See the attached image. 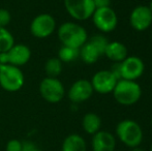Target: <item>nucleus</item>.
Returning a JSON list of instances; mask_svg holds the SVG:
<instances>
[{
	"mask_svg": "<svg viewBox=\"0 0 152 151\" xmlns=\"http://www.w3.org/2000/svg\"><path fill=\"white\" fill-rule=\"evenodd\" d=\"M58 38L62 46L80 49L88 40L86 29L75 22H65L59 26L57 30Z\"/></svg>",
	"mask_w": 152,
	"mask_h": 151,
	"instance_id": "1",
	"label": "nucleus"
},
{
	"mask_svg": "<svg viewBox=\"0 0 152 151\" xmlns=\"http://www.w3.org/2000/svg\"><path fill=\"white\" fill-rule=\"evenodd\" d=\"M114 98L122 106H132L140 101L142 96V88L137 83V81L118 80L114 90Z\"/></svg>",
	"mask_w": 152,
	"mask_h": 151,
	"instance_id": "2",
	"label": "nucleus"
},
{
	"mask_svg": "<svg viewBox=\"0 0 152 151\" xmlns=\"http://www.w3.org/2000/svg\"><path fill=\"white\" fill-rule=\"evenodd\" d=\"M116 135L125 146L134 148L141 145L143 141V129L137 121L124 119L116 126Z\"/></svg>",
	"mask_w": 152,
	"mask_h": 151,
	"instance_id": "3",
	"label": "nucleus"
},
{
	"mask_svg": "<svg viewBox=\"0 0 152 151\" xmlns=\"http://www.w3.org/2000/svg\"><path fill=\"white\" fill-rule=\"evenodd\" d=\"M25 83V77L20 67L12 64L0 65V86L8 92L19 91Z\"/></svg>",
	"mask_w": 152,
	"mask_h": 151,
	"instance_id": "4",
	"label": "nucleus"
},
{
	"mask_svg": "<svg viewBox=\"0 0 152 151\" xmlns=\"http://www.w3.org/2000/svg\"><path fill=\"white\" fill-rule=\"evenodd\" d=\"M38 89L42 98L50 104L59 103L65 95V88L58 78L46 77L39 83Z\"/></svg>",
	"mask_w": 152,
	"mask_h": 151,
	"instance_id": "5",
	"label": "nucleus"
},
{
	"mask_svg": "<svg viewBox=\"0 0 152 151\" xmlns=\"http://www.w3.org/2000/svg\"><path fill=\"white\" fill-rule=\"evenodd\" d=\"M91 19L94 26L102 33L112 32L118 25V17L111 6L95 8Z\"/></svg>",
	"mask_w": 152,
	"mask_h": 151,
	"instance_id": "6",
	"label": "nucleus"
},
{
	"mask_svg": "<svg viewBox=\"0 0 152 151\" xmlns=\"http://www.w3.org/2000/svg\"><path fill=\"white\" fill-rule=\"evenodd\" d=\"M67 14L77 21L90 19L95 10L93 0H63Z\"/></svg>",
	"mask_w": 152,
	"mask_h": 151,
	"instance_id": "7",
	"label": "nucleus"
},
{
	"mask_svg": "<svg viewBox=\"0 0 152 151\" xmlns=\"http://www.w3.org/2000/svg\"><path fill=\"white\" fill-rule=\"evenodd\" d=\"M56 21L50 14L37 15L30 24V32L36 38H47L54 33Z\"/></svg>",
	"mask_w": 152,
	"mask_h": 151,
	"instance_id": "8",
	"label": "nucleus"
},
{
	"mask_svg": "<svg viewBox=\"0 0 152 151\" xmlns=\"http://www.w3.org/2000/svg\"><path fill=\"white\" fill-rule=\"evenodd\" d=\"M90 82L94 92L99 94H109L113 92L118 79L113 75L110 69H104L94 74Z\"/></svg>",
	"mask_w": 152,
	"mask_h": 151,
	"instance_id": "9",
	"label": "nucleus"
},
{
	"mask_svg": "<svg viewBox=\"0 0 152 151\" xmlns=\"http://www.w3.org/2000/svg\"><path fill=\"white\" fill-rule=\"evenodd\" d=\"M121 67V79L129 81H137L140 79L145 71L144 61L137 56H127L122 62Z\"/></svg>",
	"mask_w": 152,
	"mask_h": 151,
	"instance_id": "10",
	"label": "nucleus"
},
{
	"mask_svg": "<svg viewBox=\"0 0 152 151\" xmlns=\"http://www.w3.org/2000/svg\"><path fill=\"white\" fill-rule=\"evenodd\" d=\"M94 90L92 88L91 82L85 79L76 81L72 83L70 88L68 89L67 96L69 101L74 104H80L88 101L92 96Z\"/></svg>",
	"mask_w": 152,
	"mask_h": 151,
	"instance_id": "11",
	"label": "nucleus"
},
{
	"mask_svg": "<svg viewBox=\"0 0 152 151\" xmlns=\"http://www.w3.org/2000/svg\"><path fill=\"white\" fill-rule=\"evenodd\" d=\"M129 23L137 31H145L152 24V12L146 5H138L132 10Z\"/></svg>",
	"mask_w": 152,
	"mask_h": 151,
	"instance_id": "12",
	"label": "nucleus"
},
{
	"mask_svg": "<svg viewBox=\"0 0 152 151\" xmlns=\"http://www.w3.org/2000/svg\"><path fill=\"white\" fill-rule=\"evenodd\" d=\"M92 151H115L116 139L107 131H98L92 136L91 140Z\"/></svg>",
	"mask_w": 152,
	"mask_h": 151,
	"instance_id": "13",
	"label": "nucleus"
},
{
	"mask_svg": "<svg viewBox=\"0 0 152 151\" xmlns=\"http://www.w3.org/2000/svg\"><path fill=\"white\" fill-rule=\"evenodd\" d=\"M8 61L10 64L15 66H22L25 65L31 58V51L29 47L23 44H15L10 50L7 51Z\"/></svg>",
	"mask_w": 152,
	"mask_h": 151,
	"instance_id": "14",
	"label": "nucleus"
},
{
	"mask_svg": "<svg viewBox=\"0 0 152 151\" xmlns=\"http://www.w3.org/2000/svg\"><path fill=\"white\" fill-rule=\"evenodd\" d=\"M104 55L113 62H122L128 56L127 48L120 42H109Z\"/></svg>",
	"mask_w": 152,
	"mask_h": 151,
	"instance_id": "15",
	"label": "nucleus"
},
{
	"mask_svg": "<svg viewBox=\"0 0 152 151\" xmlns=\"http://www.w3.org/2000/svg\"><path fill=\"white\" fill-rule=\"evenodd\" d=\"M61 151H87L84 138L78 133H70L64 139Z\"/></svg>",
	"mask_w": 152,
	"mask_h": 151,
	"instance_id": "16",
	"label": "nucleus"
},
{
	"mask_svg": "<svg viewBox=\"0 0 152 151\" xmlns=\"http://www.w3.org/2000/svg\"><path fill=\"white\" fill-rule=\"evenodd\" d=\"M102 54L91 42L87 40L80 48V58L86 64H93L99 59Z\"/></svg>",
	"mask_w": 152,
	"mask_h": 151,
	"instance_id": "17",
	"label": "nucleus"
},
{
	"mask_svg": "<svg viewBox=\"0 0 152 151\" xmlns=\"http://www.w3.org/2000/svg\"><path fill=\"white\" fill-rule=\"evenodd\" d=\"M102 126V119L95 113H87L84 115L82 119V127L85 133L93 136L98 131H100Z\"/></svg>",
	"mask_w": 152,
	"mask_h": 151,
	"instance_id": "18",
	"label": "nucleus"
},
{
	"mask_svg": "<svg viewBox=\"0 0 152 151\" xmlns=\"http://www.w3.org/2000/svg\"><path fill=\"white\" fill-rule=\"evenodd\" d=\"M58 58L62 63H69L80 58V49L62 46L58 51Z\"/></svg>",
	"mask_w": 152,
	"mask_h": 151,
	"instance_id": "19",
	"label": "nucleus"
},
{
	"mask_svg": "<svg viewBox=\"0 0 152 151\" xmlns=\"http://www.w3.org/2000/svg\"><path fill=\"white\" fill-rule=\"evenodd\" d=\"M45 71L48 77L57 78L62 71V62L60 59L58 57L49 58L45 64Z\"/></svg>",
	"mask_w": 152,
	"mask_h": 151,
	"instance_id": "20",
	"label": "nucleus"
},
{
	"mask_svg": "<svg viewBox=\"0 0 152 151\" xmlns=\"http://www.w3.org/2000/svg\"><path fill=\"white\" fill-rule=\"evenodd\" d=\"M15 44V38L12 34L6 29V27H0V53L7 52Z\"/></svg>",
	"mask_w": 152,
	"mask_h": 151,
	"instance_id": "21",
	"label": "nucleus"
},
{
	"mask_svg": "<svg viewBox=\"0 0 152 151\" xmlns=\"http://www.w3.org/2000/svg\"><path fill=\"white\" fill-rule=\"evenodd\" d=\"M88 40H89V42H91L92 44H93L94 46H95L96 48L99 50V52L104 55V50H106V47H107V44H108V42H109L108 38L104 36V35L95 34V35H93L92 37L89 38Z\"/></svg>",
	"mask_w": 152,
	"mask_h": 151,
	"instance_id": "22",
	"label": "nucleus"
},
{
	"mask_svg": "<svg viewBox=\"0 0 152 151\" xmlns=\"http://www.w3.org/2000/svg\"><path fill=\"white\" fill-rule=\"evenodd\" d=\"M12 16L5 8H0V27H6L10 23Z\"/></svg>",
	"mask_w": 152,
	"mask_h": 151,
	"instance_id": "23",
	"label": "nucleus"
},
{
	"mask_svg": "<svg viewBox=\"0 0 152 151\" xmlns=\"http://www.w3.org/2000/svg\"><path fill=\"white\" fill-rule=\"evenodd\" d=\"M6 151H21L22 150V142L17 139H12L6 143Z\"/></svg>",
	"mask_w": 152,
	"mask_h": 151,
	"instance_id": "24",
	"label": "nucleus"
},
{
	"mask_svg": "<svg viewBox=\"0 0 152 151\" xmlns=\"http://www.w3.org/2000/svg\"><path fill=\"white\" fill-rule=\"evenodd\" d=\"M21 151H42L33 142L24 141L22 142V150Z\"/></svg>",
	"mask_w": 152,
	"mask_h": 151,
	"instance_id": "25",
	"label": "nucleus"
},
{
	"mask_svg": "<svg viewBox=\"0 0 152 151\" xmlns=\"http://www.w3.org/2000/svg\"><path fill=\"white\" fill-rule=\"evenodd\" d=\"M95 8L109 7L111 5V0H93Z\"/></svg>",
	"mask_w": 152,
	"mask_h": 151,
	"instance_id": "26",
	"label": "nucleus"
},
{
	"mask_svg": "<svg viewBox=\"0 0 152 151\" xmlns=\"http://www.w3.org/2000/svg\"><path fill=\"white\" fill-rule=\"evenodd\" d=\"M0 64H1V65L10 64L7 52H1V53H0Z\"/></svg>",
	"mask_w": 152,
	"mask_h": 151,
	"instance_id": "27",
	"label": "nucleus"
},
{
	"mask_svg": "<svg viewBox=\"0 0 152 151\" xmlns=\"http://www.w3.org/2000/svg\"><path fill=\"white\" fill-rule=\"evenodd\" d=\"M132 151H144V149H142V148H141L140 146H138V147L132 148Z\"/></svg>",
	"mask_w": 152,
	"mask_h": 151,
	"instance_id": "28",
	"label": "nucleus"
},
{
	"mask_svg": "<svg viewBox=\"0 0 152 151\" xmlns=\"http://www.w3.org/2000/svg\"><path fill=\"white\" fill-rule=\"evenodd\" d=\"M148 7H149V9H150V10H151V12H152V0L150 1V4L148 5Z\"/></svg>",
	"mask_w": 152,
	"mask_h": 151,
	"instance_id": "29",
	"label": "nucleus"
},
{
	"mask_svg": "<svg viewBox=\"0 0 152 151\" xmlns=\"http://www.w3.org/2000/svg\"><path fill=\"white\" fill-rule=\"evenodd\" d=\"M150 151H152V143H151V146H150Z\"/></svg>",
	"mask_w": 152,
	"mask_h": 151,
	"instance_id": "30",
	"label": "nucleus"
},
{
	"mask_svg": "<svg viewBox=\"0 0 152 151\" xmlns=\"http://www.w3.org/2000/svg\"><path fill=\"white\" fill-rule=\"evenodd\" d=\"M151 126H152V117H151Z\"/></svg>",
	"mask_w": 152,
	"mask_h": 151,
	"instance_id": "31",
	"label": "nucleus"
},
{
	"mask_svg": "<svg viewBox=\"0 0 152 151\" xmlns=\"http://www.w3.org/2000/svg\"><path fill=\"white\" fill-rule=\"evenodd\" d=\"M0 65H1V64H0Z\"/></svg>",
	"mask_w": 152,
	"mask_h": 151,
	"instance_id": "32",
	"label": "nucleus"
}]
</instances>
